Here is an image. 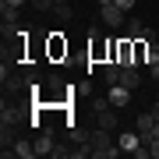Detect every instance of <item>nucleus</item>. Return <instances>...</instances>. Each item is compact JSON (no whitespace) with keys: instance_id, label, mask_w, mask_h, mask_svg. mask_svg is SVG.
I'll use <instances>...</instances> for the list:
<instances>
[{"instance_id":"8","label":"nucleus","mask_w":159,"mask_h":159,"mask_svg":"<svg viewBox=\"0 0 159 159\" xmlns=\"http://www.w3.org/2000/svg\"><path fill=\"white\" fill-rule=\"evenodd\" d=\"M120 152H127V156H134L138 152V145H142V134H138V131H120Z\"/></svg>"},{"instance_id":"5","label":"nucleus","mask_w":159,"mask_h":159,"mask_svg":"<svg viewBox=\"0 0 159 159\" xmlns=\"http://www.w3.org/2000/svg\"><path fill=\"white\" fill-rule=\"evenodd\" d=\"M53 148H57V134L50 127H43L35 134V156H53Z\"/></svg>"},{"instance_id":"10","label":"nucleus","mask_w":159,"mask_h":159,"mask_svg":"<svg viewBox=\"0 0 159 159\" xmlns=\"http://www.w3.org/2000/svg\"><path fill=\"white\" fill-rule=\"evenodd\" d=\"M11 148H14V156H21V159H35V142H29V138H18Z\"/></svg>"},{"instance_id":"2","label":"nucleus","mask_w":159,"mask_h":159,"mask_svg":"<svg viewBox=\"0 0 159 159\" xmlns=\"http://www.w3.org/2000/svg\"><path fill=\"white\" fill-rule=\"evenodd\" d=\"M99 21L106 25V29L120 32V25H127V11L117 7V4H102V7H99Z\"/></svg>"},{"instance_id":"12","label":"nucleus","mask_w":159,"mask_h":159,"mask_svg":"<svg viewBox=\"0 0 159 159\" xmlns=\"http://www.w3.org/2000/svg\"><path fill=\"white\" fill-rule=\"evenodd\" d=\"M124 32L131 35V39H142V35H145V21L131 14V18H127V25H124Z\"/></svg>"},{"instance_id":"18","label":"nucleus","mask_w":159,"mask_h":159,"mask_svg":"<svg viewBox=\"0 0 159 159\" xmlns=\"http://www.w3.org/2000/svg\"><path fill=\"white\" fill-rule=\"evenodd\" d=\"M43 85L50 89V92H60V89H67V85H64V78H60V74H50V78H46Z\"/></svg>"},{"instance_id":"22","label":"nucleus","mask_w":159,"mask_h":159,"mask_svg":"<svg viewBox=\"0 0 159 159\" xmlns=\"http://www.w3.org/2000/svg\"><path fill=\"white\" fill-rule=\"evenodd\" d=\"M113 4H117V7H124V11H131V7L138 4V0H113Z\"/></svg>"},{"instance_id":"19","label":"nucleus","mask_w":159,"mask_h":159,"mask_svg":"<svg viewBox=\"0 0 159 159\" xmlns=\"http://www.w3.org/2000/svg\"><path fill=\"white\" fill-rule=\"evenodd\" d=\"M29 4H32V11H35V14H43V11H53V7H57L53 0H29Z\"/></svg>"},{"instance_id":"11","label":"nucleus","mask_w":159,"mask_h":159,"mask_svg":"<svg viewBox=\"0 0 159 159\" xmlns=\"http://www.w3.org/2000/svg\"><path fill=\"white\" fill-rule=\"evenodd\" d=\"M142 64H148V39L145 35L134 39V67H142Z\"/></svg>"},{"instance_id":"20","label":"nucleus","mask_w":159,"mask_h":159,"mask_svg":"<svg viewBox=\"0 0 159 159\" xmlns=\"http://www.w3.org/2000/svg\"><path fill=\"white\" fill-rule=\"evenodd\" d=\"M156 60H159V43L148 39V64H156Z\"/></svg>"},{"instance_id":"4","label":"nucleus","mask_w":159,"mask_h":159,"mask_svg":"<svg viewBox=\"0 0 159 159\" xmlns=\"http://www.w3.org/2000/svg\"><path fill=\"white\" fill-rule=\"evenodd\" d=\"M117 64L120 67H134V39L131 35H120L117 39Z\"/></svg>"},{"instance_id":"15","label":"nucleus","mask_w":159,"mask_h":159,"mask_svg":"<svg viewBox=\"0 0 159 159\" xmlns=\"http://www.w3.org/2000/svg\"><path fill=\"white\" fill-rule=\"evenodd\" d=\"M102 110H110V96H92L89 99V113L96 117V113H102Z\"/></svg>"},{"instance_id":"1","label":"nucleus","mask_w":159,"mask_h":159,"mask_svg":"<svg viewBox=\"0 0 159 159\" xmlns=\"http://www.w3.org/2000/svg\"><path fill=\"white\" fill-rule=\"evenodd\" d=\"M89 145H92V159H117L120 156V145L110 142V131H102V127H92Z\"/></svg>"},{"instance_id":"24","label":"nucleus","mask_w":159,"mask_h":159,"mask_svg":"<svg viewBox=\"0 0 159 159\" xmlns=\"http://www.w3.org/2000/svg\"><path fill=\"white\" fill-rule=\"evenodd\" d=\"M152 117H156V120H159V102H152Z\"/></svg>"},{"instance_id":"13","label":"nucleus","mask_w":159,"mask_h":159,"mask_svg":"<svg viewBox=\"0 0 159 159\" xmlns=\"http://www.w3.org/2000/svg\"><path fill=\"white\" fill-rule=\"evenodd\" d=\"M102 78H106V85H117V81H120V64L106 60V64H102Z\"/></svg>"},{"instance_id":"21","label":"nucleus","mask_w":159,"mask_h":159,"mask_svg":"<svg viewBox=\"0 0 159 159\" xmlns=\"http://www.w3.org/2000/svg\"><path fill=\"white\" fill-rule=\"evenodd\" d=\"M148 78H152L156 85H159V60H156V64H148Z\"/></svg>"},{"instance_id":"25","label":"nucleus","mask_w":159,"mask_h":159,"mask_svg":"<svg viewBox=\"0 0 159 159\" xmlns=\"http://www.w3.org/2000/svg\"><path fill=\"white\" fill-rule=\"evenodd\" d=\"M96 4H99V7H102V4H113V0H96Z\"/></svg>"},{"instance_id":"14","label":"nucleus","mask_w":159,"mask_h":159,"mask_svg":"<svg viewBox=\"0 0 159 159\" xmlns=\"http://www.w3.org/2000/svg\"><path fill=\"white\" fill-rule=\"evenodd\" d=\"M0 18L18 25V18H21V7H14V4H7V0H4V4H0Z\"/></svg>"},{"instance_id":"17","label":"nucleus","mask_w":159,"mask_h":159,"mask_svg":"<svg viewBox=\"0 0 159 159\" xmlns=\"http://www.w3.org/2000/svg\"><path fill=\"white\" fill-rule=\"evenodd\" d=\"M71 142H57V148H53V159H71Z\"/></svg>"},{"instance_id":"7","label":"nucleus","mask_w":159,"mask_h":159,"mask_svg":"<svg viewBox=\"0 0 159 159\" xmlns=\"http://www.w3.org/2000/svg\"><path fill=\"white\" fill-rule=\"evenodd\" d=\"M92 120H96V127H102V131H113V127L120 124V110L110 106V110H102V113H96Z\"/></svg>"},{"instance_id":"16","label":"nucleus","mask_w":159,"mask_h":159,"mask_svg":"<svg viewBox=\"0 0 159 159\" xmlns=\"http://www.w3.org/2000/svg\"><path fill=\"white\" fill-rule=\"evenodd\" d=\"M53 14H57L60 25H64V21H71V18H74V7H71V4H57V7H53Z\"/></svg>"},{"instance_id":"3","label":"nucleus","mask_w":159,"mask_h":159,"mask_svg":"<svg viewBox=\"0 0 159 159\" xmlns=\"http://www.w3.org/2000/svg\"><path fill=\"white\" fill-rule=\"evenodd\" d=\"M67 39H64V32H50L46 35V57L50 60H67Z\"/></svg>"},{"instance_id":"23","label":"nucleus","mask_w":159,"mask_h":159,"mask_svg":"<svg viewBox=\"0 0 159 159\" xmlns=\"http://www.w3.org/2000/svg\"><path fill=\"white\" fill-rule=\"evenodd\" d=\"M7 4H14V7H25V4H29V0H7Z\"/></svg>"},{"instance_id":"26","label":"nucleus","mask_w":159,"mask_h":159,"mask_svg":"<svg viewBox=\"0 0 159 159\" xmlns=\"http://www.w3.org/2000/svg\"><path fill=\"white\" fill-rule=\"evenodd\" d=\"M53 4H71V0H53Z\"/></svg>"},{"instance_id":"9","label":"nucleus","mask_w":159,"mask_h":159,"mask_svg":"<svg viewBox=\"0 0 159 159\" xmlns=\"http://www.w3.org/2000/svg\"><path fill=\"white\" fill-rule=\"evenodd\" d=\"M120 85L142 89V71H138V67H120Z\"/></svg>"},{"instance_id":"6","label":"nucleus","mask_w":159,"mask_h":159,"mask_svg":"<svg viewBox=\"0 0 159 159\" xmlns=\"http://www.w3.org/2000/svg\"><path fill=\"white\" fill-rule=\"evenodd\" d=\"M106 96H110V106L124 110L127 102H131V96H134V89H127V85H120V81H117V85H110V92H106Z\"/></svg>"}]
</instances>
